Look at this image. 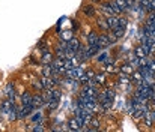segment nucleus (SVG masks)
I'll return each mask as SVG.
<instances>
[{"label": "nucleus", "mask_w": 155, "mask_h": 132, "mask_svg": "<svg viewBox=\"0 0 155 132\" xmlns=\"http://www.w3.org/2000/svg\"><path fill=\"white\" fill-rule=\"evenodd\" d=\"M35 50H38L39 53H44V51H47V50H50V45H48V41L45 39V38H42L38 44H36V48Z\"/></svg>", "instance_id": "16"}, {"label": "nucleus", "mask_w": 155, "mask_h": 132, "mask_svg": "<svg viewBox=\"0 0 155 132\" xmlns=\"http://www.w3.org/2000/svg\"><path fill=\"white\" fill-rule=\"evenodd\" d=\"M27 123H32V125H36V123H45L47 119H45V113L42 111V108L39 110H35L27 119Z\"/></svg>", "instance_id": "3"}, {"label": "nucleus", "mask_w": 155, "mask_h": 132, "mask_svg": "<svg viewBox=\"0 0 155 132\" xmlns=\"http://www.w3.org/2000/svg\"><path fill=\"white\" fill-rule=\"evenodd\" d=\"M53 59H54V53H53V50H47V51H44V53H41V57H39V62H41V65H51Z\"/></svg>", "instance_id": "14"}, {"label": "nucleus", "mask_w": 155, "mask_h": 132, "mask_svg": "<svg viewBox=\"0 0 155 132\" xmlns=\"http://www.w3.org/2000/svg\"><path fill=\"white\" fill-rule=\"evenodd\" d=\"M80 14H81L84 18H87V20H95V18L100 15V14H98V6L94 5V3H91V2L81 5Z\"/></svg>", "instance_id": "1"}, {"label": "nucleus", "mask_w": 155, "mask_h": 132, "mask_svg": "<svg viewBox=\"0 0 155 132\" xmlns=\"http://www.w3.org/2000/svg\"><path fill=\"white\" fill-rule=\"evenodd\" d=\"M105 21H107V24H108V27H110V30H111V29H114V27L117 26V23H119V15L107 17V18H105Z\"/></svg>", "instance_id": "18"}, {"label": "nucleus", "mask_w": 155, "mask_h": 132, "mask_svg": "<svg viewBox=\"0 0 155 132\" xmlns=\"http://www.w3.org/2000/svg\"><path fill=\"white\" fill-rule=\"evenodd\" d=\"M142 122L145 123V126L146 128H152L154 126V119H152V116H151V111H148L145 116H143V119H142Z\"/></svg>", "instance_id": "19"}, {"label": "nucleus", "mask_w": 155, "mask_h": 132, "mask_svg": "<svg viewBox=\"0 0 155 132\" xmlns=\"http://www.w3.org/2000/svg\"><path fill=\"white\" fill-rule=\"evenodd\" d=\"M3 98H9V99H15L18 102V93H17V86L14 81H9L5 87H3Z\"/></svg>", "instance_id": "4"}, {"label": "nucleus", "mask_w": 155, "mask_h": 132, "mask_svg": "<svg viewBox=\"0 0 155 132\" xmlns=\"http://www.w3.org/2000/svg\"><path fill=\"white\" fill-rule=\"evenodd\" d=\"M80 29H81V23H80L77 18H74V20H72V27H71V32H72V33H77Z\"/></svg>", "instance_id": "21"}, {"label": "nucleus", "mask_w": 155, "mask_h": 132, "mask_svg": "<svg viewBox=\"0 0 155 132\" xmlns=\"http://www.w3.org/2000/svg\"><path fill=\"white\" fill-rule=\"evenodd\" d=\"M133 54L139 59H145V57L151 56V51H149V47L146 44H137L133 48Z\"/></svg>", "instance_id": "5"}, {"label": "nucleus", "mask_w": 155, "mask_h": 132, "mask_svg": "<svg viewBox=\"0 0 155 132\" xmlns=\"http://www.w3.org/2000/svg\"><path fill=\"white\" fill-rule=\"evenodd\" d=\"M66 125H68V131H83V128H84V126L78 122V119H77L75 116H72L71 119H68Z\"/></svg>", "instance_id": "9"}, {"label": "nucleus", "mask_w": 155, "mask_h": 132, "mask_svg": "<svg viewBox=\"0 0 155 132\" xmlns=\"http://www.w3.org/2000/svg\"><path fill=\"white\" fill-rule=\"evenodd\" d=\"M27 66H30V68H36V66H41V62H39L38 57H35L33 54H30V56L27 57Z\"/></svg>", "instance_id": "20"}, {"label": "nucleus", "mask_w": 155, "mask_h": 132, "mask_svg": "<svg viewBox=\"0 0 155 132\" xmlns=\"http://www.w3.org/2000/svg\"><path fill=\"white\" fill-rule=\"evenodd\" d=\"M53 66L51 65H41V72H39V75H42V77H51L53 75Z\"/></svg>", "instance_id": "15"}, {"label": "nucleus", "mask_w": 155, "mask_h": 132, "mask_svg": "<svg viewBox=\"0 0 155 132\" xmlns=\"http://www.w3.org/2000/svg\"><path fill=\"white\" fill-rule=\"evenodd\" d=\"M98 39H100V32H97L95 29H94V30H91V32L84 36L86 45H97L98 44Z\"/></svg>", "instance_id": "11"}, {"label": "nucleus", "mask_w": 155, "mask_h": 132, "mask_svg": "<svg viewBox=\"0 0 155 132\" xmlns=\"http://www.w3.org/2000/svg\"><path fill=\"white\" fill-rule=\"evenodd\" d=\"M94 59H95V62H97L98 65H103V63H105V62H108V60H110V51H108V48L101 50Z\"/></svg>", "instance_id": "12"}, {"label": "nucleus", "mask_w": 155, "mask_h": 132, "mask_svg": "<svg viewBox=\"0 0 155 132\" xmlns=\"http://www.w3.org/2000/svg\"><path fill=\"white\" fill-rule=\"evenodd\" d=\"M134 71H136V69L133 68V65H131L128 60H125L124 63H120V65L117 66V72H120V74H125V75H128V77H130V75H131Z\"/></svg>", "instance_id": "13"}, {"label": "nucleus", "mask_w": 155, "mask_h": 132, "mask_svg": "<svg viewBox=\"0 0 155 132\" xmlns=\"http://www.w3.org/2000/svg\"><path fill=\"white\" fill-rule=\"evenodd\" d=\"M32 105L35 107V110H39V108H45V101H44V96L42 93H38V92H33L32 95Z\"/></svg>", "instance_id": "8"}, {"label": "nucleus", "mask_w": 155, "mask_h": 132, "mask_svg": "<svg viewBox=\"0 0 155 132\" xmlns=\"http://www.w3.org/2000/svg\"><path fill=\"white\" fill-rule=\"evenodd\" d=\"M95 72H97V69H95V68H87V69L84 71V75H86V77L89 78V81H91V80L95 77Z\"/></svg>", "instance_id": "23"}, {"label": "nucleus", "mask_w": 155, "mask_h": 132, "mask_svg": "<svg viewBox=\"0 0 155 132\" xmlns=\"http://www.w3.org/2000/svg\"><path fill=\"white\" fill-rule=\"evenodd\" d=\"M98 14H100L101 17H105V18H107V17H111V15H116L108 0H104L103 3L98 5Z\"/></svg>", "instance_id": "6"}, {"label": "nucleus", "mask_w": 155, "mask_h": 132, "mask_svg": "<svg viewBox=\"0 0 155 132\" xmlns=\"http://www.w3.org/2000/svg\"><path fill=\"white\" fill-rule=\"evenodd\" d=\"M108 2H110V5H111V8H113L114 14H116V15H122V11H120L119 5L116 3V0H108Z\"/></svg>", "instance_id": "22"}, {"label": "nucleus", "mask_w": 155, "mask_h": 132, "mask_svg": "<svg viewBox=\"0 0 155 132\" xmlns=\"http://www.w3.org/2000/svg\"><path fill=\"white\" fill-rule=\"evenodd\" d=\"M89 2H91V3H94V5H97V6H98V5H100V3H103L104 0H89Z\"/></svg>", "instance_id": "24"}, {"label": "nucleus", "mask_w": 155, "mask_h": 132, "mask_svg": "<svg viewBox=\"0 0 155 132\" xmlns=\"http://www.w3.org/2000/svg\"><path fill=\"white\" fill-rule=\"evenodd\" d=\"M111 32L116 35V38L120 41L124 36H125V32H127V27H124V26H117V27H114V29H111Z\"/></svg>", "instance_id": "17"}, {"label": "nucleus", "mask_w": 155, "mask_h": 132, "mask_svg": "<svg viewBox=\"0 0 155 132\" xmlns=\"http://www.w3.org/2000/svg\"><path fill=\"white\" fill-rule=\"evenodd\" d=\"M29 89L32 90V92H38V93H42L45 89H44V84L41 83V80H39V75H36L30 83H29Z\"/></svg>", "instance_id": "10"}, {"label": "nucleus", "mask_w": 155, "mask_h": 132, "mask_svg": "<svg viewBox=\"0 0 155 132\" xmlns=\"http://www.w3.org/2000/svg\"><path fill=\"white\" fill-rule=\"evenodd\" d=\"M89 84H92V86H97V87H105L107 84H108V75L103 72V71H97L95 72V77L89 81Z\"/></svg>", "instance_id": "2"}, {"label": "nucleus", "mask_w": 155, "mask_h": 132, "mask_svg": "<svg viewBox=\"0 0 155 132\" xmlns=\"http://www.w3.org/2000/svg\"><path fill=\"white\" fill-rule=\"evenodd\" d=\"M94 23H95V30L100 32V33H104V32H108V30H110V27H108V24H107V21H105V17L98 15V17L94 20Z\"/></svg>", "instance_id": "7"}]
</instances>
